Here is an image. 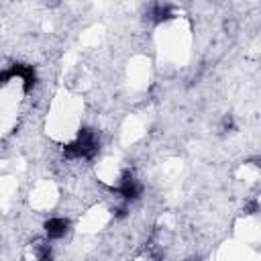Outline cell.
<instances>
[{"label":"cell","mask_w":261,"mask_h":261,"mask_svg":"<svg viewBox=\"0 0 261 261\" xmlns=\"http://www.w3.org/2000/svg\"><path fill=\"white\" fill-rule=\"evenodd\" d=\"M70 231V223L61 216H53L45 223V235L47 241H57V239H64L66 233Z\"/></svg>","instance_id":"cell-1"}]
</instances>
